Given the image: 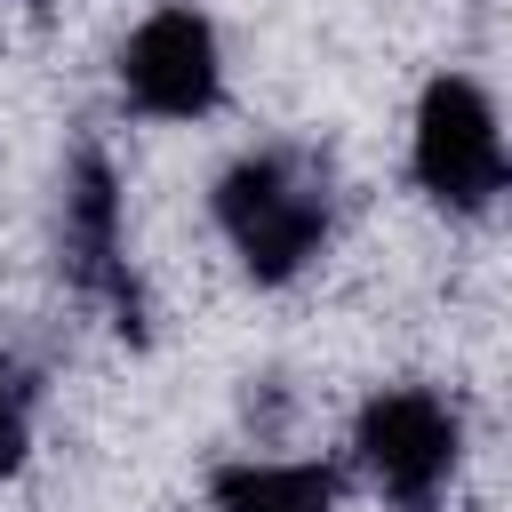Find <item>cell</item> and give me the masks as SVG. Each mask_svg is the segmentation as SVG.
<instances>
[{
  "mask_svg": "<svg viewBox=\"0 0 512 512\" xmlns=\"http://www.w3.org/2000/svg\"><path fill=\"white\" fill-rule=\"evenodd\" d=\"M216 224L232 240V256L248 264V280L280 288L296 280L320 240H328V200L312 176H296L280 152H256V160H232L216 176Z\"/></svg>",
  "mask_w": 512,
  "mask_h": 512,
  "instance_id": "1",
  "label": "cell"
},
{
  "mask_svg": "<svg viewBox=\"0 0 512 512\" xmlns=\"http://www.w3.org/2000/svg\"><path fill=\"white\" fill-rule=\"evenodd\" d=\"M408 168H416V184H424L440 208H456V216H480L488 200H504V184H512V152H504L496 104H488L464 72H440V80L416 96Z\"/></svg>",
  "mask_w": 512,
  "mask_h": 512,
  "instance_id": "2",
  "label": "cell"
},
{
  "mask_svg": "<svg viewBox=\"0 0 512 512\" xmlns=\"http://www.w3.org/2000/svg\"><path fill=\"white\" fill-rule=\"evenodd\" d=\"M120 88L152 120H200L224 96V48L200 8H152L120 40Z\"/></svg>",
  "mask_w": 512,
  "mask_h": 512,
  "instance_id": "3",
  "label": "cell"
},
{
  "mask_svg": "<svg viewBox=\"0 0 512 512\" xmlns=\"http://www.w3.org/2000/svg\"><path fill=\"white\" fill-rule=\"evenodd\" d=\"M456 408L440 400V392H416V384H400V392H376L368 408H360V424H352V448H360V464L376 472V488L392 496V504H408V512H424L432 496H440V480L456 472Z\"/></svg>",
  "mask_w": 512,
  "mask_h": 512,
  "instance_id": "4",
  "label": "cell"
},
{
  "mask_svg": "<svg viewBox=\"0 0 512 512\" xmlns=\"http://www.w3.org/2000/svg\"><path fill=\"white\" fill-rule=\"evenodd\" d=\"M208 512H336L328 464H224Z\"/></svg>",
  "mask_w": 512,
  "mask_h": 512,
  "instance_id": "5",
  "label": "cell"
},
{
  "mask_svg": "<svg viewBox=\"0 0 512 512\" xmlns=\"http://www.w3.org/2000/svg\"><path fill=\"white\" fill-rule=\"evenodd\" d=\"M64 240L80 248V272L88 280H104L112 296H128L120 288V200H112V168L96 152L80 160V176L64 192Z\"/></svg>",
  "mask_w": 512,
  "mask_h": 512,
  "instance_id": "6",
  "label": "cell"
},
{
  "mask_svg": "<svg viewBox=\"0 0 512 512\" xmlns=\"http://www.w3.org/2000/svg\"><path fill=\"white\" fill-rule=\"evenodd\" d=\"M24 448H32V424H24V400L16 392H0V480L24 464Z\"/></svg>",
  "mask_w": 512,
  "mask_h": 512,
  "instance_id": "7",
  "label": "cell"
}]
</instances>
